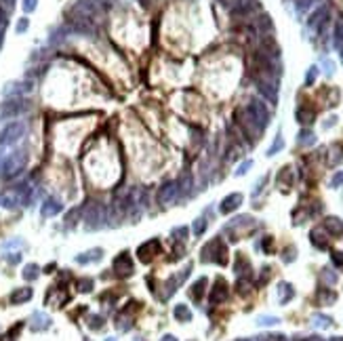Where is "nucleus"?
I'll return each instance as SVG.
<instances>
[{
  "mask_svg": "<svg viewBox=\"0 0 343 341\" xmlns=\"http://www.w3.org/2000/svg\"><path fill=\"white\" fill-rule=\"evenodd\" d=\"M322 280H325L326 284H335V282H337V274L326 268V270H322Z\"/></svg>",
  "mask_w": 343,
  "mask_h": 341,
  "instance_id": "c9c22d12",
  "label": "nucleus"
},
{
  "mask_svg": "<svg viewBox=\"0 0 343 341\" xmlns=\"http://www.w3.org/2000/svg\"><path fill=\"white\" fill-rule=\"evenodd\" d=\"M103 318L101 316H88V328H93V331H101L103 328Z\"/></svg>",
  "mask_w": 343,
  "mask_h": 341,
  "instance_id": "72a5a7b5",
  "label": "nucleus"
},
{
  "mask_svg": "<svg viewBox=\"0 0 343 341\" xmlns=\"http://www.w3.org/2000/svg\"><path fill=\"white\" fill-rule=\"evenodd\" d=\"M333 341H343V337H333Z\"/></svg>",
  "mask_w": 343,
  "mask_h": 341,
  "instance_id": "0e129e2a",
  "label": "nucleus"
},
{
  "mask_svg": "<svg viewBox=\"0 0 343 341\" xmlns=\"http://www.w3.org/2000/svg\"><path fill=\"white\" fill-rule=\"evenodd\" d=\"M160 251H162L160 240H158V238H152V240H148V242L141 244V246L137 249V257H139V261L150 263L156 255H160Z\"/></svg>",
  "mask_w": 343,
  "mask_h": 341,
  "instance_id": "423d86ee",
  "label": "nucleus"
},
{
  "mask_svg": "<svg viewBox=\"0 0 343 341\" xmlns=\"http://www.w3.org/2000/svg\"><path fill=\"white\" fill-rule=\"evenodd\" d=\"M293 297H295L293 284H289V282H280V284H278V299H280V303H289Z\"/></svg>",
  "mask_w": 343,
  "mask_h": 341,
  "instance_id": "412c9836",
  "label": "nucleus"
},
{
  "mask_svg": "<svg viewBox=\"0 0 343 341\" xmlns=\"http://www.w3.org/2000/svg\"><path fill=\"white\" fill-rule=\"evenodd\" d=\"M326 21H328V9H326V6H320V9L309 17L308 25H309V28H318V32H322V30H325V25H326Z\"/></svg>",
  "mask_w": 343,
  "mask_h": 341,
  "instance_id": "2eb2a0df",
  "label": "nucleus"
},
{
  "mask_svg": "<svg viewBox=\"0 0 343 341\" xmlns=\"http://www.w3.org/2000/svg\"><path fill=\"white\" fill-rule=\"evenodd\" d=\"M257 341H287L284 335H263V337H259Z\"/></svg>",
  "mask_w": 343,
  "mask_h": 341,
  "instance_id": "c03bdc74",
  "label": "nucleus"
},
{
  "mask_svg": "<svg viewBox=\"0 0 343 341\" xmlns=\"http://www.w3.org/2000/svg\"><path fill=\"white\" fill-rule=\"evenodd\" d=\"M295 246H289V249H284V255H282V259H284V261H287V263H291V261H293V259H295Z\"/></svg>",
  "mask_w": 343,
  "mask_h": 341,
  "instance_id": "37998d69",
  "label": "nucleus"
},
{
  "mask_svg": "<svg viewBox=\"0 0 343 341\" xmlns=\"http://www.w3.org/2000/svg\"><path fill=\"white\" fill-rule=\"evenodd\" d=\"M331 259H333V263L337 265L339 270H343V253H339V251H335V253H331Z\"/></svg>",
  "mask_w": 343,
  "mask_h": 341,
  "instance_id": "a19ab883",
  "label": "nucleus"
},
{
  "mask_svg": "<svg viewBox=\"0 0 343 341\" xmlns=\"http://www.w3.org/2000/svg\"><path fill=\"white\" fill-rule=\"evenodd\" d=\"M173 234H175V236H179L181 240H186V236H188V227H175Z\"/></svg>",
  "mask_w": 343,
  "mask_h": 341,
  "instance_id": "864d4df0",
  "label": "nucleus"
},
{
  "mask_svg": "<svg viewBox=\"0 0 343 341\" xmlns=\"http://www.w3.org/2000/svg\"><path fill=\"white\" fill-rule=\"evenodd\" d=\"M101 257H103V249H91V251H86V253H80V255L76 257V263L86 265V263L99 261Z\"/></svg>",
  "mask_w": 343,
  "mask_h": 341,
  "instance_id": "a211bd4d",
  "label": "nucleus"
},
{
  "mask_svg": "<svg viewBox=\"0 0 343 341\" xmlns=\"http://www.w3.org/2000/svg\"><path fill=\"white\" fill-rule=\"evenodd\" d=\"M257 88L259 93L263 95L270 103H276L278 101V86H276V80H270V78H257Z\"/></svg>",
  "mask_w": 343,
  "mask_h": 341,
  "instance_id": "0eeeda50",
  "label": "nucleus"
},
{
  "mask_svg": "<svg viewBox=\"0 0 343 341\" xmlns=\"http://www.w3.org/2000/svg\"><path fill=\"white\" fill-rule=\"evenodd\" d=\"M103 221H105V206H103V205L95 202V205H88V206H86V213H85V227H86L88 232L103 227V225H105Z\"/></svg>",
  "mask_w": 343,
  "mask_h": 341,
  "instance_id": "20e7f679",
  "label": "nucleus"
},
{
  "mask_svg": "<svg viewBox=\"0 0 343 341\" xmlns=\"http://www.w3.org/2000/svg\"><path fill=\"white\" fill-rule=\"evenodd\" d=\"M23 110H28V103L21 99L17 101H6V103L0 107V120H6V118H13V116H19Z\"/></svg>",
  "mask_w": 343,
  "mask_h": 341,
  "instance_id": "1a4fd4ad",
  "label": "nucleus"
},
{
  "mask_svg": "<svg viewBox=\"0 0 343 341\" xmlns=\"http://www.w3.org/2000/svg\"><path fill=\"white\" fill-rule=\"evenodd\" d=\"M316 2V0H297V11L303 13V11H308L309 6H312Z\"/></svg>",
  "mask_w": 343,
  "mask_h": 341,
  "instance_id": "79ce46f5",
  "label": "nucleus"
},
{
  "mask_svg": "<svg viewBox=\"0 0 343 341\" xmlns=\"http://www.w3.org/2000/svg\"><path fill=\"white\" fill-rule=\"evenodd\" d=\"M238 290H240V293H246V290H249V282H246L244 280V278H240V280H238Z\"/></svg>",
  "mask_w": 343,
  "mask_h": 341,
  "instance_id": "6e6d98bb",
  "label": "nucleus"
},
{
  "mask_svg": "<svg viewBox=\"0 0 343 341\" xmlns=\"http://www.w3.org/2000/svg\"><path fill=\"white\" fill-rule=\"evenodd\" d=\"M6 261H9L11 265H15V263L21 261V255H19V253H11V255H6Z\"/></svg>",
  "mask_w": 343,
  "mask_h": 341,
  "instance_id": "8fccbe9b",
  "label": "nucleus"
},
{
  "mask_svg": "<svg viewBox=\"0 0 343 341\" xmlns=\"http://www.w3.org/2000/svg\"><path fill=\"white\" fill-rule=\"evenodd\" d=\"M314 110H308V107H299V110H297V120H299L301 124H309L314 120Z\"/></svg>",
  "mask_w": 343,
  "mask_h": 341,
  "instance_id": "bb28decb",
  "label": "nucleus"
},
{
  "mask_svg": "<svg viewBox=\"0 0 343 341\" xmlns=\"http://www.w3.org/2000/svg\"><path fill=\"white\" fill-rule=\"evenodd\" d=\"M51 326V316H47L44 312H34L30 318V328L32 331H47Z\"/></svg>",
  "mask_w": 343,
  "mask_h": 341,
  "instance_id": "4468645a",
  "label": "nucleus"
},
{
  "mask_svg": "<svg viewBox=\"0 0 343 341\" xmlns=\"http://www.w3.org/2000/svg\"><path fill=\"white\" fill-rule=\"evenodd\" d=\"M242 205V194H238V192H234L230 196H225L223 200H221V206H219V211L227 215V213H232V211H236V208Z\"/></svg>",
  "mask_w": 343,
  "mask_h": 341,
  "instance_id": "ddd939ff",
  "label": "nucleus"
},
{
  "mask_svg": "<svg viewBox=\"0 0 343 341\" xmlns=\"http://www.w3.org/2000/svg\"><path fill=\"white\" fill-rule=\"evenodd\" d=\"M0 25H6V11L2 4H0Z\"/></svg>",
  "mask_w": 343,
  "mask_h": 341,
  "instance_id": "4d7b16f0",
  "label": "nucleus"
},
{
  "mask_svg": "<svg viewBox=\"0 0 343 341\" xmlns=\"http://www.w3.org/2000/svg\"><path fill=\"white\" fill-rule=\"evenodd\" d=\"M227 297H230V289H227V284L223 278H217V282H215V287L211 290V303L213 306H219V303H223Z\"/></svg>",
  "mask_w": 343,
  "mask_h": 341,
  "instance_id": "f8f14e48",
  "label": "nucleus"
},
{
  "mask_svg": "<svg viewBox=\"0 0 343 341\" xmlns=\"http://www.w3.org/2000/svg\"><path fill=\"white\" fill-rule=\"evenodd\" d=\"M312 244H314V246H318V249H326V246H328L326 238L322 236V232H320V230H314V232H312Z\"/></svg>",
  "mask_w": 343,
  "mask_h": 341,
  "instance_id": "c85d7f7f",
  "label": "nucleus"
},
{
  "mask_svg": "<svg viewBox=\"0 0 343 341\" xmlns=\"http://www.w3.org/2000/svg\"><path fill=\"white\" fill-rule=\"evenodd\" d=\"M335 122H337V118H335V116H331V118H328L326 122H325V129H328V126H333Z\"/></svg>",
  "mask_w": 343,
  "mask_h": 341,
  "instance_id": "13d9d810",
  "label": "nucleus"
},
{
  "mask_svg": "<svg viewBox=\"0 0 343 341\" xmlns=\"http://www.w3.org/2000/svg\"><path fill=\"white\" fill-rule=\"evenodd\" d=\"M36 9V0H23V11L25 13H32Z\"/></svg>",
  "mask_w": 343,
  "mask_h": 341,
  "instance_id": "3c124183",
  "label": "nucleus"
},
{
  "mask_svg": "<svg viewBox=\"0 0 343 341\" xmlns=\"http://www.w3.org/2000/svg\"><path fill=\"white\" fill-rule=\"evenodd\" d=\"M343 183V170H339V173H335L333 175V179H331V188H339Z\"/></svg>",
  "mask_w": 343,
  "mask_h": 341,
  "instance_id": "49530a36",
  "label": "nucleus"
},
{
  "mask_svg": "<svg viewBox=\"0 0 343 341\" xmlns=\"http://www.w3.org/2000/svg\"><path fill=\"white\" fill-rule=\"evenodd\" d=\"M160 341H177V337H173V335H164Z\"/></svg>",
  "mask_w": 343,
  "mask_h": 341,
  "instance_id": "052dcab7",
  "label": "nucleus"
},
{
  "mask_svg": "<svg viewBox=\"0 0 343 341\" xmlns=\"http://www.w3.org/2000/svg\"><path fill=\"white\" fill-rule=\"evenodd\" d=\"M177 194H179V181H169L160 188L158 200H160V205H171L177 198Z\"/></svg>",
  "mask_w": 343,
  "mask_h": 341,
  "instance_id": "9d476101",
  "label": "nucleus"
},
{
  "mask_svg": "<svg viewBox=\"0 0 343 341\" xmlns=\"http://www.w3.org/2000/svg\"><path fill=\"white\" fill-rule=\"evenodd\" d=\"M28 25H30V21H28V19H19V23H17V32H19V34H21V32H25V30H28Z\"/></svg>",
  "mask_w": 343,
  "mask_h": 341,
  "instance_id": "603ef678",
  "label": "nucleus"
},
{
  "mask_svg": "<svg viewBox=\"0 0 343 341\" xmlns=\"http://www.w3.org/2000/svg\"><path fill=\"white\" fill-rule=\"evenodd\" d=\"M282 148H284V139H282L280 133H278L276 139H274V143H272V148L268 150V156H274V154H278V152H280Z\"/></svg>",
  "mask_w": 343,
  "mask_h": 341,
  "instance_id": "2f4dec72",
  "label": "nucleus"
},
{
  "mask_svg": "<svg viewBox=\"0 0 343 341\" xmlns=\"http://www.w3.org/2000/svg\"><path fill=\"white\" fill-rule=\"evenodd\" d=\"M0 44H2V25H0Z\"/></svg>",
  "mask_w": 343,
  "mask_h": 341,
  "instance_id": "e2e57ef3",
  "label": "nucleus"
},
{
  "mask_svg": "<svg viewBox=\"0 0 343 341\" xmlns=\"http://www.w3.org/2000/svg\"><path fill=\"white\" fill-rule=\"evenodd\" d=\"M221 2H225V0H221Z\"/></svg>",
  "mask_w": 343,
  "mask_h": 341,
  "instance_id": "774afa93",
  "label": "nucleus"
},
{
  "mask_svg": "<svg viewBox=\"0 0 343 341\" xmlns=\"http://www.w3.org/2000/svg\"><path fill=\"white\" fill-rule=\"evenodd\" d=\"M297 143H299V145H314L316 143V135L309 129H303L299 135H297Z\"/></svg>",
  "mask_w": 343,
  "mask_h": 341,
  "instance_id": "393cba45",
  "label": "nucleus"
},
{
  "mask_svg": "<svg viewBox=\"0 0 343 341\" xmlns=\"http://www.w3.org/2000/svg\"><path fill=\"white\" fill-rule=\"evenodd\" d=\"M234 270H236L238 274L242 276L244 272H249V270H251V265H249V261H246V259H244L242 255H238V257H236V265H234Z\"/></svg>",
  "mask_w": 343,
  "mask_h": 341,
  "instance_id": "7c9ffc66",
  "label": "nucleus"
},
{
  "mask_svg": "<svg viewBox=\"0 0 343 341\" xmlns=\"http://www.w3.org/2000/svg\"><path fill=\"white\" fill-rule=\"evenodd\" d=\"M333 44H335L337 49H343V17H339V19H337V23H335Z\"/></svg>",
  "mask_w": 343,
  "mask_h": 341,
  "instance_id": "5701e85b",
  "label": "nucleus"
},
{
  "mask_svg": "<svg viewBox=\"0 0 343 341\" xmlns=\"http://www.w3.org/2000/svg\"><path fill=\"white\" fill-rule=\"evenodd\" d=\"M257 324L259 326H274V324H280V318H276V316H259Z\"/></svg>",
  "mask_w": 343,
  "mask_h": 341,
  "instance_id": "c756f323",
  "label": "nucleus"
},
{
  "mask_svg": "<svg viewBox=\"0 0 343 341\" xmlns=\"http://www.w3.org/2000/svg\"><path fill=\"white\" fill-rule=\"evenodd\" d=\"M206 282H208V280H206L205 276L198 278V280L194 282V287H192V297H194L196 301H200V299H202V295H205V287H206Z\"/></svg>",
  "mask_w": 343,
  "mask_h": 341,
  "instance_id": "b1692460",
  "label": "nucleus"
},
{
  "mask_svg": "<svg viewBox=\"0 0 343 341\" xmlns=\"http://www.w3.org/2000/svg\"><path fill=\"white\" fill-rule=\"evenodd\" d=\"M91 289H93L91 278H82V280H78V290H80V293H88Z\"/></svg>",
  "mask_w": 343,
  "mask_h": 341,
  "instance_id": "e433bc0d",
  "label": "nucleus"
},
{
  "mask_svg": "<svg viewBox=\"0 0 343 341\" xmlns=\"http://www.w3.org/2000/svg\"><path fill=\"white\" fill-rule=\"evenodd\" d=\"M25 162H28V154H25V150H15L11 152L9 156L4 158L2 162H0V170H2V177H15L17 173H21Z\"/></svg>",
  "mask_w": 343,
  "mask_h": 341,
  "instance_id": "f257e3e1",
  "label": "nucleus"
},
{
  "mask_svg": "<svg viewBox=\"0 0 343 341\" xmlns=\"http://www.w3.org/2000/svg\"><path fill=\"white\" fill-rule=\"evenodd\" d=\"M322 63H325V72H326V76H331V74L335 72V63H333V61H328V59H325Z\"/></svg>",
  "mask_w": 343,
  "mask_h": 341,
  "instance_id": "5fc2aeb1",
  "label": "nucleus"
},
{
  "mask_svg": "<svg viewBox=\"0 0 343 341\" xmlns=\"http://www.w3.org/2000/svg\"><path fill=\"white\" fill-rule=\"evenodd\" d=\"M13 246H23V240L15 238V240H9V242H2V249H13Z\"/></svg>",
  "mask_w": 343,
  "mask_h": 341,
  "instance_id": "09e8293b",
  "label": "nucleus"
},
{
  "mask_svg": "<svg viewBox=\"0 0 343 341\" xmlns=\"http://www.w3.org/2000/svg\"><path fill=\"white\" fill-rule=\"evenodd\" d=\"M21 326H23L21 322H19V324H15V326H13V328H11L9 333L4 335V339H2V341H15V337H17V335H19V331H21Z\"/></svg>",
  "mask_w": 343,
  "mask_h": 341,
  "instance_id": "4c0bfd02",
  "label": "nucleus"
},
{
  "mask_svg": "<svg viewBox=\"0 0 343 341\" xmlns=\"http://www.w3.org/2000/svg\"><path fill=\"white\" fill-rule=\"evenodd\" d=\"M63 211V205L57 198H47L42 202V206H40V215L42 217H55L57 213H61Z\"/></svg>",
  "mask_w": 343,
  "mask_h": 341,
  "instance_id": "dca6fc26",
  "label": "nucleus"
},
{
  "mask_svg": "<svg viewBox=\"0 0 343 341\" xmlns=\"http://www.w3.org/2000/svg\"><path fill=\"white\" fill-rule=\"evenodd\" d=\"M263 246H265V251H270V249H272V238L265 240V244H263Z\"/></svg>",
  "mask_w": 343,
  "mask_h": 341,
  "instance_id": "680f3d73",
  "label": "nucleus"
},
{
  "mask_svg": "<svg viewBox=\"0 0 343 341\" xmlns=\"http://www.w3.org/2000/svg\"><path fill=\"white\" fill-rule=\"evenodd\" d=\"M325 230L331 236H341L343 234V221L339 217H326L325 219Z\"/></svg>",
  "mask_w": 343,
  "mask_h": 341,
  "instance_id": "aec40b11",
  "label": "nucleus"
},
{
  "mask_svg": "<svg viewBox=\"0 0 343 341\" xmlns=\"http://www.w3.org/2000/svg\"><path fill=\"white\" fill-rule=\"evenodd\" d=\"M173 316L179 322H189L192 320V312H189V307L186 306V303H179V306H175L173 309Z\"/></svg>",
  "mask_w": 343,
  "mask_h": 341,
  "instance_id": "4be33fe9",
  "label": "nucleus"
},
{
  "mask_svg": "<svg viewBox=\"0 0 343 341\" xmlns=\"http://www.w3.org/2000/svg\"><path fill=\"white\" fill-rule=\"evenodd\" d=\"M32 295H34V290H32L30 287H23V289H17L11 293V303L13 306H19V303H25L32 299Z\"/></svg>",
  "mask_w": 343,
  "mask_h": 341,
  "instance_id": "6ab92c4d",
  "label": "nucleus"
},
{
  "mask_svg": "<svg viewBox=\"0 0 343 341\" xmlns=\"http://www.w3.org/2000/svg\"><path fill=\"white\" fill-rule=\"evenodd\" d=\"M205 230H206V219L205 217H198V219L194 221V225H192V232L196 234V236H202Z\"/></svg>",
  "mask_w": 343,
  "mask_h": 341,
  "instance_id": "473e14b6",
  "label": "nucleus"
},
{
  "mask_svg": "<svg viewBox=\"0 0 343 341\" xmlns=\"http://www.w3.org/2000/svg\"><path fill=\"white\" fill-rule=\"evenodd\" d=\"M225 255H227V249H225V244H223V240H221V238L211 240V242L202 249V259H205V261H215L219 265H225L227 263Z\"/></svg>",
  "mask_w": 343,
  "mask_h": 341,
  "instance_id": "7ed1b4c3",
  "label": "nucleus"
},
{
  "mask_svg": "<svg viewBox=\"0 0 343 341\" xmlns=\"http://www.w3.org/2000/svg\"><path fill=\"white\" fill-rule=\"evenodd\" d=\"M244 114L253 120V124H255L259 131H263L265 126H268V122H270V112H268V107H265V103H263L261 99L249 101V105H246Z\"/></svg>",
  "mask_w": 343,
  "mask_h": 341,
  "instance_id": "f03ea898",
  "label": "nucleus"
},
{
  "mask_svg": "<svg viewBox=\"0 0 343 341\" xmlns=\"http://www.w3.org/2000/svg\"><path fill=\"white\" fill-rule=\"evenodd\" d=\"M318 299H320V303H333L335 299H337V295L331 293V290H326V293H318Z\"/></svg>",
  "mask_w": 343,
  "mask_h": 341,
  "instance_id": "ea45409f",
  "label": "nucleus"
},
{
  "mask_svg": "<svg viewBox=\"0 0 343 341\" xmlns=\"http://www.w3.org/2000/svg\"><path fill=\"white\" fill-rule=\"evenodd\" d=\"M13 2H15V0H0V4H6V9H13Z\"/></svg>",
  "mask_w": 343,
  "mask_h": 341,
  "instance_id": "bf43d9fd",
  "label": "nucleus"
},
{
  "mask_svg": "<svg viewBox=\"0 0 343 341\" xmlns=\"http://www.w3.org/2000/svg\"><path fill=\"white\" fill-rule=\"evenodd\" d=\"M238 341H257V339H238Z\"/></svg>",
  "mask_w": 343,
  "mask_h": 341,
  "instance_id": "69168bd1",
  "label": "nucleus"
},
{
  "mask_svg": "<svg viewBox=\"0 0 343 341\" xmlns=\"http://www.w3.org/2000/svg\"><path fill=\"white\" fill-rule=\"evenodd\" d=\"M312 322H314V326H318V328H328L333 324V318L331 316H325V314H314Z\"/></svg>",
  "mask_w": 343,
  "mask_h": 341,
  "instance_id": "cd10ccee",
  "label": "nucleus"
},
{
  "mask_svg": "<svg viewBox=\"0 0 343 341\" xmlns=\"http://www.w3.org/2000/svg\"><path fill=\"white\" fill-rule=\"evenodd\" d=\"M107 341H116V339H114V337H110V339H107Z\"/></svg>",
  "mask_w": 343,
  "mask_h": 341,
  "instance_id": "338daca9",
  "label": "nucleus"
},
{
  "mask_svg": "<svg viewBox=\"0 0 343 341\" xmlns=\"http://www.w3.org/2000/svg\"><path fill=\"white\" fill-rule=\"evenodd\" d=\"M114 272L120 276V278H126L131 276L133 272H135V268H133V261L129 257V253H120V255L114 259Z\"/></svg>",
  "mask_w": 343,
  "mask_h": 341,
  "instance_id": "6e6552de",
  "label": "nucleus"
},
{
  "mask_svg": "<svg viewBox=\"0 0 343 341\" xmlns=\"http://www.w3.org/2000/svg\"><path fill=\"white\" fill-rule=\"evenodd\" d=\"M25 133V124L23 122H11L6 124L2 131H0V148H6V145L17 143L19 139L23 137Z\"/></svg>",
  "mask_w": 343,
  "mask_h": 341,
  "instance_id": "39448f33",
  "label": "nucleus"
},
{
  "mask_svg": "<svg viewBox=\"0 0 343 341\" xmlns=\"http://www.w3.org/2000/svg\"><path fill=\"white\" fill-rule=\"evenodd\" d=\"M333 152H335V156L331 158V160H333L335 164H337V162H341V160H343V148H341V145H335V148H333Z\"/></svg>",
  "mask_w": 343,
  "mask_h": 341,
  "instance_id": "a18cd8bd",
  "label": "nucleus"
},
{
  "mask_svg": "<svg viewBox=\"0 0 343 341\" xmlns=\"http://www.w3.org/2000/svg\"><path fill=\"white\" fill-rule=\"evenodd\" d=\"M316 76H318V68H316V66H312V68L308 69V76H306V85H308V86H312V85H314Z\"/></svg>",
  "mask_w": 343,
  "mask_h": 341,
  "instance_id": "58836bf2",
  "label": "nucleus"
},
{
  "mask_svg": "<svg viewBox=\"0 0 343 341\" xmlns=\"http://www.w3.org/2000/svg\"><path fill=\"white\" fill-rule=\"evenodd\" d=\"M32 91V82H9L2 88V95L9 97V95H21V93H30Z\"/></svg>",
  "mask_w": 343,
  "mask_h": 341,
  "instance_id": "f3484780",
  "label": "nucleus"
},
{
  "mask_svg": "<svg viewBox=\"0 0 343 341\" xmlns=\"http://www.w3.org/2000/svg\"><path fill=\"white\" fill-rule=\"evenodd\" d=\"M259 9V2L257 0H234V6H232V15L236 17H246L251 15L253 11Z\"/></svg>",
  "mask_w": 343,
  "mask_h": 341,
  "instance_id": "9b49d317",
  "label": "nucleus"
},
{
  "mask_svg": "<svg viewBox=\"0 0 343 341\" xmlns=\"http://www.w3.org/2000/svg\"><path fill=\"white\" fill-rule=\"evenodd\" d=\"M38 274H40V268H38L36 263H28V265L23 268V272H21V276L25 278V280H30V282L36 280Z\"/></svg>",
  "mask_w": 343,
  "mask_h": 341,
  "instance_id": "a878e982",
  "label": "nucleus"
},
{
  "mask_svg": "<svg viewBox=\"0 0 343 341\" xmlns=\"http://www.w3.org/2000/svg\"><path fill=\"white\" fill-rule=\"evenodd\" d=\"M253 167V160H246V162H242V164H240V167H238V170H236V175L238 177H242L244 173H246V170H249Z\"/></svg>",
  "mask_w": 343,
  "mask_h": 341,
  "instance_id": "de8ad7c7",
  "label": "nucleus"
},
{
  "mask_svg": "<svg viewBox=\"0 0 343 341\" xmlns=\"http://www.w3.org/2000/svg\"><path fill=\"white\" fill-rule=\"evenodd\" d=\"M257 25H259V30H261V32H270L272 30V19L268 15H261L257 19Z\"/></svg>",
  "mask_w": 343,
  "mask_h": 341,
  "instance_id": "f704fd0d",
  "label": "nucleus"
}]
</instances>
